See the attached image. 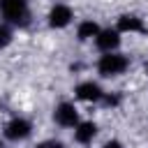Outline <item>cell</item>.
Masks as SVG:
<instances>
[{"label": "cell", "mask_w": 148, "mask_h": 148, "mask_svg": "<svg viewBox=\"0 0 148 148\" xmlns=\"http://www.w3.org/2000/svg\"><path fill=\"white\" fill-rule=\"evenodd\" d=\"M53 118H56V123H58V125H62V127H74V125L79 123V111L74 109V104L62 102V104L56 109Z\"/></svg>", "instance_id": "3"}, {"label": "cell", "mask_w": 148, "mask_h": 148, "mask_svg": "<svg viewBox=\"0 0 148 148\" xmlns=\"http://www.w3.org/2000/svg\"><path fill=\"white\" fill-rule=\"evenodd\" d=\"M97 69H99V74H104V76L123 74V72L127 69V58H125V56H120V53H106V56H102V58H99Z\"/></svg>", "instance_id": "2"}, {"label": "cell", "mask_w": 148, "mask_h": 148, "mask_svg": "<svg viewBox=\"0 0 148 148\" xmlns=\"http://www.w3.org/2000/svg\"><path fill=\"white\" fill-rule=\"evenodd\" d=\"M97 32H99V28H97V23H95V21H83V23L79 25V30H76L79 39H90V37H97Z\"/></svg>", "instance_id": "10"}, {"label": "cell", "mask_w": 148, "mask_h": 148, "mask_svg": "<svg viewBox=\"0 0 148 148\" xmlns=\"http://www.w3.org/2000/svg\"><path fill=\"white\" fill-rule=\"evenodd\" d=\"M104 102H106L109 106H116V104L120 102V97H116V95H106V97H104Z\"/></svg>", "instance_id": "13"}, {"label": "cell", "mask_w": 148, "mask_h": 148, "mask_svg": "<svg viewBox=\"0 0 148 148\" xmlns=\"http://www.w3.org/2000/svg\"><path fill=\"white\" fill-rule=\"evenodd\" d=\"M118 44H120V35H118V30H99V32H97V46H99L102 51L111 53Z\"/></svg>", "instance_id": "7"}, {"label": "cell", "mask_w": 148, "mask_h": 148, "mask_svg": "<svg viewBox=\"0 0 148 148\" xmlns=\"http://www.w3.org/2000/svg\"><path fill=\"white\" fill-rule=\"evenodd\" d=\"M104 148H123L118 141H109V143H104Z\"/></svg>", "instance_id": "14"}, {"label": "cell", "mask_w": 148, "mask_h": 148, "mask_svg": "<svg viewBox=\"0 0 148 148\" xmlns=\"http://www.w3.org/2000/svg\"><path fill=\"white\" fill-rule=\"evenodd\" d=\"M146 72H148V62H146Z\"/></svg>", "instance_id": "15"}, {"label": "cell", "mask_w": 148, "mask_h": 148, "mask_svg": "<svg viewBox=\"0 0 148 148\" xmlns=\"http://www.w3.org/2000/svg\"><path fill=\"white\" fill-rule=\"evenodd\" d=\"M9 42H12V32H9V28L0 25V49H5Z\"/></svg>", "instance_id": "11"}, {"label": "cell", "mask_w": 148, "mask_h": 148, "mask_svg": "<svg viewBox=\"0 0 148 148\" xmlns=\"http://www.w3.org/2000/svg\"><path fill=\"white\" fill-rule=\"evenodd\" d=\"M97 134V125L95 123H81L79 127H76V132H74V139L79 141V143H88V141H92V136Z\"/></svg>", "instance_id": "9"}, {"label": "cell", "mask_w": 148, "mask_h": 148, "mask_svg": "<svg viewBox=\"0 0 148 148\" xmlns=\"http://www.w3.org/2000/svg\"><path fill=\"white\" fill-rule=\"evenodd\" d=\"M35 148H65L60 141H42L39 146H35Z\"/></svg>", "instance_id": "12"}, {"label": "cell", "mask_w": 148, "mask_h": 148, "mask_svg": "<svg viewBox=\"0 0 148 148\" xmlns=\"http://www.w3.org/2000/svg\"><path fill=\"white\" fill-rule=\"evenodd\" d=\"M69 21H72V9L67 5H56L49 12V25L51 28H65Z\"/></svg>", "instance_id": "5"}, {"label": "cell", "mask_w": 148, "mask_h": 148, "mask_svg": "<svg viewBox=\"0 0 148 148\" xmlns=\"http://www.w3.org/2000/svg\"><path fill=\"white\" fill-rule=\"evenodd\" d=\"M76 97L83 99V102H97V99L104 97V92H102V88H99L97 83L86 81V83H79V86H76Z\"/></svg>", "instance_id": "6"}, {"label": "cell", "mask_w": 148, "mask_h": 148, "mask_svg": "<svg viewBox=\"0 0 148 148\" xmlns=\"http://www.w3.org/2000/svg\"><path fill=\"white\" fill-rule=\"evenodd\" d=\"M118 30H123V32H143V23H141V18H136L132 14H125V16L118 18Z\"/></svg>", "instance_id": "8"}, {"label": "cell", "mask_w": 148, "mask_h": 148, "mask_svg": "<svg viewBox=\"0 0 148 148\" xmlns=\"http://www.w3.org/2000/svg\"><path fill=\"white\" fill-rule=\"evenodd\" d=\"M30 123L28 120H23V118H14V120H9L7 123V127H5V136L7 139H12V141H18V139H25L28 134H30Z\"/></svg>", "instance_id": "4"}, {"label": "cell", "mask_w": 148, "mask_h": 148, "mask_svg": "<svg viewBox=\"0 0 148 148\" xmlns=\"http://www.w3.org/2000/svg\"><path fill=\"white\" fill-rule=\"evenodd\" d=\"M0 12L9 23H28V0H0Z\"/></svg>", "instance_id": "1"}]
</instances>
